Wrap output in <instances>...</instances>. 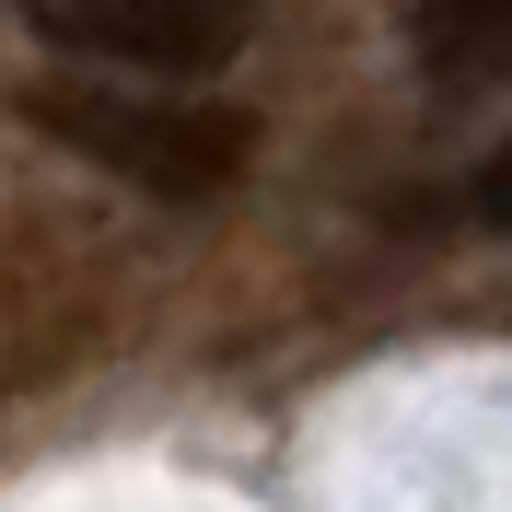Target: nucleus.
Masks as SVG:
<instances>
[{
    "mask_svg": "<svg viewBox=\"0 0 512 512\" xmlns=\"http://www.w3.org/2000/svg\"><path fill=\"white\" fill-rule=\"evenodd\" d=\"M24 128H47L59 152L105 163L152 198H222L245 175V117L198 94H94V82H24Z\"/></svg>",
    "mask_w": 512,
    "mask_h": 512,
    "instance_id": "obj_1",
    "label": "nucleus"
},
{
    "mask_svg": "<svg viewBox=\"0 0 512 512\" xmlns=\"http://www.w3.org/2000/svg\"><path fill=\"white\" fill-rule=\"evenodd\" d=\"M443 59L512 82V0H454V12H443Z\"/></svg>",
    "mask_w": 512,
    "mask_h": 512,
    "instance_id": "obj_3",
    "label": "nucleus"
},
{
    "mask_svg": "<svg viewBox=\"0 0 512 512\" xmlns=\"http://www.w3.org/2000/svg\"><path fill=\"white\" fill-rule=\"evenodd\" d=\"M478 210L512 233V152H489V163H478Z\"/></svg>",
    "mask_w": 512,
    "mask_h": 512,
    "instance_id": "obj_4",
    "label": "nucleus"
},
{
    "mask_svg": "<svg viewBox=\"0 0 512 512\" xmlns=\"http://www.w3.org/2000/svg\"><path fill=\"white\" fill-rule=\"evenodd\" d=\"M24 24L59 35V47H94V59L198 82L256 35V0H24Z\"/></svg>",
    "mask_w": 512,
    "mask_h": 512,
    "instance_id": "obj_2",
    "label": "nucleus"
}]
</instances>
